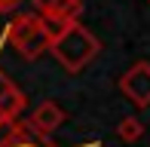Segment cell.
Here are the masks:
<instances>
[{"instance_id": "6da1fadb", "label": "cell", "mask_w": 150, "mask_h": 147, "mask_svg": "<svg viewBox=\"0 0 150 147\" xmlns=\"http://www.w3.org/2000/svg\"><path fill=\"white\" fill-rule=\"evenodd\" d=\"M49 52H52V58H55L67 74H80V71H86L95 58H98L101 40L95 37L86 25L71 22L55 40H52Z\"/></svg>"}, {"instance_id": "7a4b0ae2", "label": "cell", "mask_w": 150, "mask_h": 147, "mask_svg": "<svg viewBox=\"0 0 150 147\" xmlns=\"http://www.w3.org/2000/svg\"><path fill=\"white\" fill-rule=\"evenodd\" d=\"M3 40L25 58V61H37L40 55H46L52 46L49 34L43 28V18L37 12H25V16H16L3 31Z\"/></svg>"}, {"instance_id": "3957f363", "label": "cell", "mask_w": 150, "mask_h": 147, "mask_svg": "<svg viewBox=\"0 0 150 147\" xmlns=\"http://www.w3.org/2000/svg\"><path fill=\"white\" fill-rule=\"evenodd\" d=\"M120 92L135 110L150 107V61H135L132 68L120 77Z\"/></svg>"}, {"instance_id": "277c9868", "label": "cell", "mask_w": 150, "mask_h": 147, "mask_svg": "<svg viewBox=\"0 0 150 147\" xmlns=\"http://www.w3.org/2000/svg\"><path fill=\"white\" fill-rule=\"evenodd\" d=\"M61 123H64V110H61V104H55V101H40L37 107L28 113L25 129H28L37 141H49Z\"/></svg>"}, {"instance_id": "5b68a950", "label": "cell", "mask_w": 150, "mask_h": 147, "mask_svg": "<svg viewBox=\"0 0 150 147\" xmlns=\"http://www.w3.org/2000/svg\"><path fill=\"white\" fill-rule=\"evenodd\" d=\"M25 107H28V95H25V92L3 74V68H0V126L16 123V119L25 113Z\"/></svg>"}, {"instance_id": "8992f818", "label": "cell", "mask_w": 150, "mask_h": 147, "mask_svg": "<svg viewBox=\"0 0 150 147\" xmlns=\"http://www.w3.org/2000/svg\"><path fill=\"white\" fill-rule=\"evenodd\" d=\"M0 147H55V144L37 141V138L25 129L22 119H16V123L0 126ZM77 147H101V141H86V144H77Z\"/></svg>"}, {"instance_id": "52a82bcc", "label": "cell", "mask_w": 150, "mask_h": 147, "mask_svg": "<svg viewBox=\"0 0 150 147\" xmlns=\"http://www.w3.org/2000/svg\"><path fill=\"white\" fill-rule=\"evenodd\" d=\"M34 9L43 22H80L83 0H34Z\"/></svg>"}, {"instance_id": "ba28073f", "label": "cell", "mask_w": 150, "mask_h": 147, "mask_svg": "<svg viewBox=\"0 0 150 147\" xmlns=\"http://www.w3.org/2000/svg\"><path fill=\"white\" fill-rule=\"evenodd\" d=\"M117 135H120V141L135 144V141H141V138H144V123H141L135 113H132V117H122L120 126H117Z\"/></svg>"}, {"instance_id": "9c48e42d", "label": "cell", "mask_w": 150, "mask_h": 147, "mask_svg": "<svg viewBox=\"0 0 150 147\" xmlns=\"http://www.w3.org/2000/svg\"><path fill=\"white\" fill-rule=\"evenodd\" d=\"M18 3H22V0H0V12H6V9H16Z\"/></svg>"}, {"instance_id": "30bf717a", "label": "cell", "mask_w": 150, "mask_h": 147, "mask_svg": "<svg viewBox=\"0 0 150 147\" xmlns=\"http://www.w3.org/2000/svg\"><path fill=\"white\" fill-rule=\"evenodd\" d=\"M147 3H150V0H147Z\"/></svg>"}]
</instances>
